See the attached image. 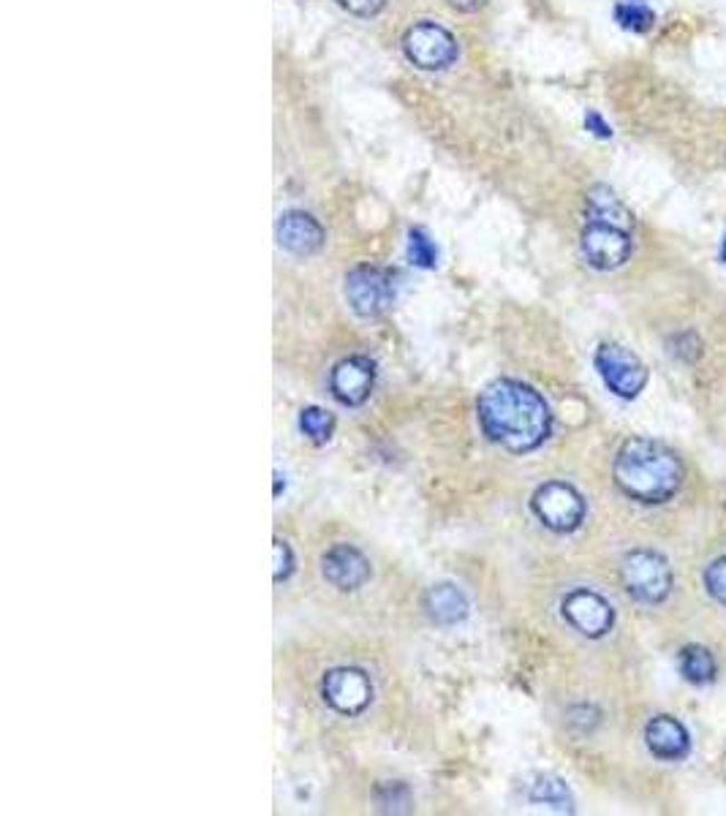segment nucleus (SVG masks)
Here are the masks:
<instances>
[{
  "instance_id": "f257e3e1",
  "label": "nucleus",
  "mask_w": 726,
  "mask_h": 816,
  "mask_svg": "<svg viewBox=\"0 0 726 816\" xmlns=\"http://www.w3.org/2000/svg\"><path fill=\"white\" fill-rule=\"evenodd\" d=\"M479 425L490 441L501 444L509 452H534L547 441L553 430L550 408L545 398L528 384L498 379L481 392Z\"/></svg>"
},
{
  "instance_id": "f03ea898",
  "label": "nucleus",
  "mask_w": 726,
  "mask_h": 816,
  "mask_svg": "<svg viewBox=\"0 0 726 816\" xmlns=\"http://www.w3.org/2000/svg\"><path fill=\"white\" fill-rule=\"evenodd\" d=\"M613 477L628 498L643 504H664L680 490L683 466L677 455L650 438H628L618 449Z\"/></svg>"
},
{
  "instance_id": "7ed1b4c3",
  "label": "nucleus",
  "mask_w": 726,
  "mask_h": 816,
  "mask_svg": "<svg viewBox=\"0 0 726 816\" xmlns=\"http://www.w3.org/2000/svg\"><path fill=\"white\" fill-rule=\"evenodd\" d=\"M620 577L628 594L643 605H658L673 590V569L667 558L653 550H634L624 558Z\"/></svg>"
},
{
  "instance_id": "20e7f679",
  "label": "nucleus",
  "mask_w": 726,
  "mask_h": 816,
  "mask_svg": "<svg viewBox=\"0 0 726 816\" xmlns=\"http://www.w3.org/2000/svg\"><path fill=\"white\" fill-rule=\"evenodd\" d=\"M402 54L419 71H444L455 63L457 54H460V47H457V39L447 28L425 20L406 30V36H402Z\"/></svg>"
},
{
  "instance_id": "39448f33",
  "label": "nucleus",
  "mask_w": 726,
  "mask_h": 816,
  "mask_svg": "<svg viewBox=\"0 0 726 816\" xmlns=\"http://www.w3.org/2000/svg\"><path fill=\"white\" fill-rule=\"evenodd\" d=\"M344 291L354 314L374 319V316H381L384 310L392 306L398 286H395L392 272L384 270V267L359 265L346 276Z\"/></svg>"
},
{
  "instance_id": "423d86ee",
  "label": "nucleus",
  "mask_w": 726,
  "mask_h": 816,
  "mask_svg": "<svg viewBox=\"0 0 726 816\" xmlns=\"http://www.w3.org/2000/svg\"><path fill=\"white\" fill-rule=\"evenodd\" d=\"M530 509L555 534H569L585 520L583 496L566 482H547L530 498Z\"/></svg>"
},
{
  "instance_id": "0eeeda50",
  "label": "nucleus",
  "mask_w": 726,
  "mask_h": 816,
  "mask_svg": "<svg viewBox=\"0 0 726 816\" xmlns=\"http://www.w3.org/2000/svg\"><path fill=\"white\" fill-rule=\"evenodd\" d=\"M596 370H599L609 392H615L624 400L637 398L643 392L645 381H648V370H645L643 359L618 344L599 346V351H596Z\"/></svg>"
},
{
  "instance_id": "6e6552de",
  "label": "nucleus",
  "mask_w": 726,
  "mask_h": 816,
  "mask_svg": "<svg viewBox=\"0 0 726 816\" xmlns=\"http://www.w3.org/2000/svg\"><path fill=\"white\" fill-rule=\"evenodd\" d=\"M583 256L594 270H618L631 256V231L609 227V223H590L583 229Z\"/></svg>"
},
{
  "instance_id": "1a4fd4ad",
  "label": "nucleus",
  "mask_w": 726,
  "mask_h": 816,
  "mask_svg": "<svg viewBox=\"0 0 726 816\" xmlns=\"http://www.w3.org/2000/svg\"><path fill=\"white\" fill-rule=\"evenodd\" d=\"M321 691H325L329 708H335L344 716L362 714V710L370 705V699H374L370 678L362 673V669L354 667L329 669L325 675V684H321Z\"/></svg>"
},
{
  "instance_id": "9d476101",
  "label": "nucleus",
  "mask_w": 726,
  "mask_h": 816,
  "mask_svg": "<svg viewBox=\"0 0 726 816\" xmlns=\"http://www.w3.org/2000/svg\"><path fill=\"white\" fill-rule=\"evenodd\" d=\"M564 618L585 637L599 639L613 629L615 613L604 596L594 594V590H571L564 599Z\"/></svg>"
},
{
  "instance_id": "9b49d317",
  "label": "nucleus",
  "mask_w": 726,
  "mask_h": 816,
  "mask_svg": "<svg viewBox=\"0 0 726 816\" xmlns=\"http://www.w3.org/2000/svg\"><path fill=\"white\" fill-rule=\"evenodd\" d=\"M376 384V365L368 357H349L335 365L329 389L344 406H362Z\"/></svg>"
},
{
  "instance_id": "f8f14e48",
  "label": "nucleus",
  "mask_w": 726,
  "mask_h": 816,
  "mask_svg": "<svg viewBox=\"0 0 726 816\" xmlns=\"http://www.w3.org/2000/svg\"><path fill=\"white\" fill-rule=\"evenodd\" d=\"M276 237L291 256H314L325 246V229L305 210H286L276 223Z\"/></svg>"
},
{
  "instance_id": "ddd939ff",
  "label": "nucleus",
  "mask_w": 726,
  "mask_h": 816,
  "mask_svg": "<svg viewBox=\"0 0 726 816\" xmlns=\"http://www.w3.org/2000/svg\"><path fill=\"white\" fill-rule=\"evenodd\" d=\"M321 575L338 590H357L370 580V564L357 547L335 545L321 558Z\"/></svg>"
},
{
  "instance_id": "4468645a",
  "label": "nucleus",
  "mask_w": 726,
  "mask_h": 816,
  "mask_svg": "<svg viewBox=\"0 0 726 816\" xmlns=\"http://www.w3.org/2000/svg\"><path fill=\"white\" fill-rule=\"evenodd\" d=\"M645 743H648L650 754L658 759H683L688 754V740L686 727L673 716H656L645 729Z\"/></svg>"
},
{
  "instance_id": "2eb2a0df",
  "label": "nucleus",
  "mask_w": 726,
  "mask_h": 816,
  "mask_svg": "<svg viewBox=\"0 0 726 816\" xmlns=\"http://www.w3.org/2000/svg\"><path fill=\"white\" fill-rule=\"evenodd\" d=\"M585 216L590 223H609V227H618L631 231V212L628 207L620 202L618 193L609 186H594L585 197Z\"/></svg>"
},
{
  "instance_id": "dca6fc26",
  "label": "nucleus",
  "mask_w": 726,
  "mask_h": 816,
  "mask_svg": "<svg viewBox=\"0 0 726 816\" xmlns=\"http://www.w3.org/2000/svg\"><path fill=\"white\" fill-rule=\"evenodd\" d=\"M425 610L436 624L455 626L468 618V599L466 594H463L457 586H451V583H438V586L427 590Z\"/></svg>"
},
{
  "instance_id": "f3484780",
  "label": "nucleus",
  "mask_w": 726,
  "mask_h": 816,
  "mask_svg": "<svg viewBox=\"0 0 726 816\" xmlns=\"http://www.w3.org/2000/svg\"><path fill=\"white\" fill-rule=\"evenodd\" d=\"M528 797H530V803H536V806H547V808H553V812H560V814L575 812V797H571L569 787H566V784L555 776L536 778V782L530 784Z\"/></svg>"
},
{
  "instance_id": "a211bd4d",
  "label": "nucleus",
  "mask_w": 726,
  "mask_h": 816,
  "mask_svg": "<svg viewBox=\"0 0 726 816\" xmlns=\"http://www.w3.org/2000/svg\"><path fill=\"white\" fill-rule=\"evenodd\" d=\"M680 673L688 684L705 686L716 678L718 667L710 650L702 648V645H688V648L680 650Z\"/></svg>"
},
{
  "instance_id": "6ab92c4d",
  "label": "nucleus",
  "mask_w": 726,
  "mask_h": 816,
  "mask_svg": "<svg viewBox=\"0 0 726 816\" xmlns=\"http://www.w3.org/2000/svg\"><path fill=\"white\" fill-rule=\"evenodd\" d=\"M615 22H618L624 30H631V33H648V30L656 26V14H653V9H648L645 3L624 0V3L615 6Z\"/></svg>"
},
{
  "instance_id": "aec40b11",
  "label": "nucleus",
  "mask_w": 726,
  "mask_h": 816,
  "mask_svg": "<svg viewBox=\"0 0 726 816\" xmlns=\"http://www.w3.org/2000/svg\"><path fill=\"white\" fill-rule=\"evenodd\" d=\"M300 430L302 436H308L314 444H327L335 434V417L325 408L308 406L300 414Z\"/></svg>"
},
{
  "instance_id": "412c9836",
  "label": "nucleus",
  "mask_w": 726,
  "mask_h": 816,
  "mask_svg": "<svg viewBox=\"0 0 726 816\" xmlns=\"http://www.w3.org/2000/svg\"><path fill=\"white\" fill-rule=\"evenodd\" d=\"M408 261L419 270H432L438 265V248L425 229L408 231Z\"/></svg>"
},
{
  "instance_id": "4be33fe9",
  "label": "nucleus",
  "mask_w": 726,
  "mask_h": 816,
  "mask_svg": "<svg viewBox=\"0 0 726 816\" xmlns=\"http://www.w3.org/2000/svg\"><path fill=\"white\" fill-rule=\"evenodd\" d=\"M376 797H378V806H381V812L400 814V812H408V806H411V792H408L406 784H400V782L381 784L376 792Z\"/></svg>"
},
{
  "instance_id": "5701e85b",
  "label": "nucleus",
  "mask_w": 726,
  "mask_h": 816,
  "mask_svg": "<svg viewBox=\"0 0 726 816\" xmlns=\"http://www.w3.org/2000/svg\"><path fill=\"white\" fill-rule=\"evenodd\" d=\"M705 586L707 594H710L718 605H726V558H718V561L707 566Z\"/></svg>"
},
{
  "instance_id": "b1692460",
  "label": "nucleus",
  "mask_w": 726,
  "mask_h": 816,
  "mask_svg": "<svg viewBox=\"0 0 726 816\" xmlns=\"http://www.w3.org/2000/svg\"><path fill=\"white\" fill-rule=\"evenodd\" d=\"M344 11H349L354 17H362V20H370V17L381 14L387 0H335Z\"/></svg>"
},
{
  "instance_id": "393cba45",
  "label": "nucleus",
  "mask_w": 726,
  "mask_h": 816,
  "mask_svg": "<svg viewBox=\"0 0 726 816\" xmlns=\"http://www.w3.org/2000/svg\"><path fill=\"white\" fill-rule=\"evenodd\" d=\"M272 553H276V583L289 580L291 571H295V556H291V547L284 539L272 541Z\"/></svg>"
},
{
  "instance_id": "a878e982",
  "label": "nucleus",
  "mask_w": 726,
  "mask_h": 816,
  "mask_svg": "<svg viewBox=\"0 0 726 816\" xmlns=\"http://www.w3.org/2000/svg\"><path fill=\"white\" fill-rule=\"evenodd\" d=\"M585 128H588L590 133H596V137H601V139H609V137H613V128H609L607 123H604L601 115H599V112H594V109H590V112L585 115Z\"/></svg>"
},
{
  "instance_id": "bb28decb",
  "label": "nucleus",
  "mask_w": 726,
  "mask_h": 816,
  "mask_svg": "<svg viewBox=\"0 0 726 816\" xmlns=\"http://www.w3.org/2000/svg\"><path fill=\"white\" fill-rule=\"evenodd\" d=\"M447 6L455 11H463V14H474V11L485 9L487 0H447Z\"/></svg>"
},
{
  "instance_id": "cd10ccee",
  "label": "nucleus",
  "mask_w": 726,
  "mask_h": 816,
  "mask_svg": "<svg viewBox=\"0 0 726 816\" xmlns=\"http://www.w3.org/2000/svg\"><path fill=\"white\" fill-rule=\"evenodd\" d=\"M722 259L726 261V237H724V246H722Z\"/></svg>"
}]
</instances>
